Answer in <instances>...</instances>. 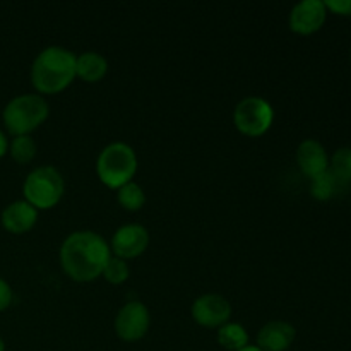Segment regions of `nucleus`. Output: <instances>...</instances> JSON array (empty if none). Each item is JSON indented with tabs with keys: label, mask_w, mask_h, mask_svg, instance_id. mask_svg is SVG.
<instances>
[{
	"label": "nucleus",
	"mask_w": 351,
	"mask_h": 351,
	"mask_svg": "<svg viewBox=\"0 0 351 351\" xmlns=\"http://www.w3.org/2000/svg\"><path fill=\"white\" fill-rule=\"evenodd\" d=\"M62 271L77 283H89L103 274V269L112 259L110 243L99 233L91 230L74 232L64 240L60 247Z\"/></svg>",
	"instance_id": "1"
},
{
	"label": "nucleus",
	"mask_w": 351,
	"mask_h": 351,
	"mask_svg": "<svg viewBox=\"0 0 351 351\" xmlns=\"http://www.w3.org/2000/svg\"><path fill=\"white\" fill-rule=\"evenodd\" d=\"M75 57L62 47H48L38 53L31 65V82L38 95H57L75 79Z\"/></svg>",
	"instance_id": "2"
},
{
	"label": "nucleus",
	"mask_w": 351,
	"mask_h": 351,
	"mask_svg": "<svg viewBox=\"0 0 351 351\" xmlns=\"http://www.w3.org/2000/svg\"><path fill=\"white\" fill-rule=\"evenodd\" d=\"M50 115V106L41 95H19L10 99L2 113L3 125L10 136H29L43 125Z\"/></svg>",
	"instance_id": "3"
},
{
	"label": "nucleus",
	"mask_w": 351,
	"mask_h": 351,
	"mask_svg": "<svg viewBox=\"0 0 351 351\" xmlns=\"http://www.w3.org/2000/svg\"><path fill=\"white\" fill-rule=\"evenodd\" d=\"M137 171V154L129 144L112 143L103 147L96 160V173L99 182L108 189L119 191L132 182Z\"/></svg>",
	"instance_id": "4"
},
{
	"label": "nucleus",
	"mask_w": 351,
	"mask_h": 351,
	"mask_svg": "<svg viewBox=\"0 0 351 351\" xmlns=\"http://www.w3.org/2000/svg\"><path fill=\"white\" fill-rule=\"evenodd\" d=\"M24 201L36 211L55 208L65 194V182L55 167H38L31 171L23 184Z\"/></svg>",
	"instance_id": "5"
},
{
	"label": "nucleus",
	"mask_w": 351,
	"mask_h": 351,
	"mask_svg": "<svg viewBox=\"0 0 351 351\" xmlns=\"http://www.w3.org/2000/svg\"><path fill=\"white\" fill-rule=\"evenodd\" d=\"M274 122V108L269 101L259 96H249L239 101L233 112L237 130L247 137H261Z\"/></svg>",
	"instance_id": "6"
},
{
	"label": "nucleus",
	"mask_w": 351,
	"mask_h": 351,
	"mask_svg": "<svg viewBox=\"0 0 351 351\" xmlns=\"http://www.w3.org/2000/svg\"><path fill=\"white\" fill-rule=\"evenodd\" d=\"M151 326V314L146 305L139 300L127 302L117 314L113 328L115 335L122 341L134 343L143 339L147 335Z\"/></svg>",
	"instance_id": "7"
},
{
	"label": "nucleus",
	"mask_w": 351,
	"mask_h": 351,
	"mask_svg": "<svg viewBox=\"0 0 351 351\" xmlns=\"http://www.w3.org/2000/svg\"><path fill=\"white\" fill-rule=\"evenodd\" d=\"M191 312L195 324H199L201 328L219 329L223 324L230 322L232 305L223 295L206 293L195 298Z\"/></svg>",
	"instance_id": "8"
},
{
	"label": "nucleus",
	"mask_w": 351,
	"mask_h": 351,
	"mask_svg": "<svg viewBox=\"0 0 351 351\" xmlns=\"http://www.w3.org/2000/svg\"><path fill=\"white\" fill-rule=\"evenodd\" d=\"M147 247H149V232L137 223L120 226L113 233L112 242H110V250H112L113 256L123 261L143 256Z\"/></svg>",
	"instance_id": "9"
},
{
	"label": "nucleus",
	"mask_w": 351,
	"mask_h": 351,
	"mask_svg": "<svg viewBox=\"0 0 351 351\" xmlns=\"http://www.w3.org/2000/svg\"><path fill=\"white\" fill-rule=\"evenodd\" d=\"M326 17H328V9L322 0H304L293 5L288 23L293 33L308 36L317 33L324 26Z\"/></svg>",
	"instance_id": "10"
},
{
	"label": "nucleus",
	"mask_w": 351,
	"mask_h": 351,
	"mask_svg": "<svg viewBox=\"0 0 351 351\" xmlns=\"http://www.w3.org/2000/svg\"><path fill=\"white\" fill-rule=\"evenodd\" d=\"M297 165L302 173L312 180L329 170L328 151L315 139L302 141L297 147Z\"/></svg>",
	"instance_id": "11"
},
{
	"label": "nucleus",
	"mask_w": 351,
	"mask_h": 351,
	"mask_svg": "<svg viewBox=\"0 0 351 351\" xmlns=\"http://www.w3.org/2000/svg\"><path fill=\"white\" fill-rule=\"evenodd\" d=\"M295 336L297 331L290 322L271 321L261 328L256 346L263 351H287L293 345Z\"/></svg>",
	"instance_id": "12"
},
{
	"label": "nucleus",
	"mask_w": 351,
	"mask_h": 351,
	"mask_svg": "<svg viewBox=\"0 0 351 351\" xmlns=\"http://www.w3.org/2000/svg\"><path fill=\"white\" fill-rule=\"evenodd\" d=\"M2 226L9 233L14 235H23L27 233L38 221V211L23 199V201H14L7 206L0 216Z\"/></svg>",
	"instance_id": "13"
},
{
	"label": "nucleus",
	"mask_w": 351,
	"mask_h": 351,
	"mask_svg": "<svg viewBox=\"0 0 351 351\" xmlns=\"http://www.w3.org/2000/svg\"><path fill=\"white\" fill-rule=\"evenodd\" d=\"M108 72V62L103 55L96 53V51H84L79 57H75V77L81 81L89 82H99Z\"/></svg>",
	"instance_id": "14"
},
{
	"label": "nucleus",
	"mask_w": 351,
	"mask_h": 351,
	"mask_svg": "<svg viewBox=\"0 0 351 351\" xmlns=\"http://www.w3.org/2000/svg\"><path fill=\"white\" fill-rule=\"evenodd\" d=\"M218 343L228 351H240L249 346V332L239 322H226L218 329Z\"/></svg>",
	"instance_id": "15"
},
{
	"label": "nucleus",
	"mask_w": 351,
	"mask_h": 351,
	"mask_svg": "<svg viewBox=\"0 0 351 351\" xmlns=\"http://www.w3.org/2000/svg\"><path fill=\"white\" fill-rule=\"evenodd\" d=\"M345 185L331 173V171H324L319 177L312 178L311 180V195L317 201H329V199L335 197Z\"/></svg>",
	"instance_id": "16"
},
{
	"label": "nucleus",
	"mask_w": 351,
	"mask_h": 351,
	"mask_svg": "<svg viewBox=\"0 0 351 351\" xmlns=\"http://www.w3.org/2000/svg\"><path fill=\"white\" fill-rule=\"evenodd\" d=\"M117 201H119V204L125 211L136 213L143 209V206L146 204V194H144L143 187L139 184L129 182V184H125L117 191Z\"/></svg>",
	"instance_id": "17"
},
{
	"label": "nucleus",
	"mask_w": 351,
	"mask_h": 351,
	"mask_svg": "<svg viewBox=\"0 0 351 351\" xmlns=\"http://www.w3.org/2000/svg\"><path fill=\"white\" fill-rule=\"evenodd\" d=\"M36 143L31 136H17L10 141L9 153L12 160L19 165H27L36 156Z\"/></svg>",
	"instance_id": "18"
},
{
	"label": "nucleus",
	"mask_w": 351,
	"mask_h": 351,
	"mask_svg": "<svg viewBox=\"0 0 351 351\" xmlns=\"http://www.w3.org/2000/svg\"><path fill=\"white\" fill-rule=\"evenodd\" d=\"M329 171L343 185L351 184V147H339L329 158Z\"/></svg>",
	"instance_id": "19"
},
{
	"label": "nucleus",
	"mask_w": 351,
	"mask_h": 351,
	"mask_svg": "<svg viewBox=\"0 0 351 351\" xmlns=\"http://www.w3.org/2000/svg\"><path fill=\"white\" fill-rule=\"evenodd\" d=\"M103 278L108 281L110 285H122L129 280L130 276V269H129V264L127 261L119 259V257L112 256V259L108 261V264L105 266L103 269Z\"/></svg>",
	"instance_id": "20"
},
{
	"label": "nucleus",
	"mask_w": 351,
	"mask_h": 351,
	"mask_svg": "<svg viewBox=\"0 0 351 351\" xmlns=\"http://www.w3.org/2000/svg\"><path fill=\"white\" fill-rule=\"evenodd\" d=\"M324 5L338 16H351V0H328Z\"/></svg>",
	"instance_id": "21"
},
{
	"label": "nucleus",
	"mask_w": 351,
	"mask_h": 351,
	"mask_svg": "<svg viewBox=\"0 0 351 351\" xmlns=\"http://www.w3.org/2000/svg\"><path fill=\"white\" fill-rule=\"evenodd\" d=\"M12 298H14L12 288H10V285L7 283L3 278H0V312H3L5 308L10 307Z\"/></svg>",
	"instance_id": "22"
},
{
	"label": "nucleus",
	"mask_w": 351,
	"mask_h": 351,
	"mask_svg": "<svg viewBox=\"0 0 351 351\" xmlns=\"http://www.w3.org/2000/svg\"><path fill=\"white\" fill-rule=\"evenodd\" d=\"M7 151H9V141H7L5 134H3L2 130H0V158L5 156Z\"/></svg>",
	"instance_id": "23"
},
{
	"label": "nucleus",
	"mask_w": 351,
	"mask_h": 351,
	"mask_svg": "<svg viewBox=\"0 0 351 351\" xmlns=\"http://www.w3.org/2000/svg\"><path fill=\"white\" fill-rule=\"evenodd\" d=\"M240 351H263V350L257 348L256 345H249V346H245V348H242Z\"/></svg>",
	"instance_id": "24"
},
{
	"label": "nucleus",
	"mask_w": 351,
	"mask_h": 351,
	"mask_svg": "<svg viewBox=\"0 0 351 351\" xmlns=\"http://www.w3.org/2000/svg\"><path fill=\"white\" fill-rule=\"evenodd\" d=\"M0 351H5V343H3L2 336H0Z\"/></svg>",
	"instance_id": "25"
},
{
	"label": "nucleus",
	"mask_w": 351,
	"mask_h": 351,
	"mask_svg": "<svg viewBox=\"0 0 351 351\" xmlns=\"http://www.w3.org/2000/svg\"><path fill=\"white\" fill-rule=\"evenodd\" d=\"M350 62H351V50H350Z\"/></svg>",
	"instance_id": "26"
}]
</instances>
